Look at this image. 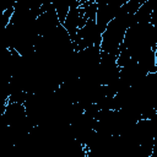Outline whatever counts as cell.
Segmentation results:
<instances>
[{
  "instance_id": "3",
  "label": "cell",
  "mask_w": 157,
  "mask_h": 157,
  "mask_svg": "<svg viewBox=\"0 0 157 157\" xmlns=\"http://www.w3.org/2000/svg\"><path fill=\"white\" fill-rule=\"evenodd\" d=\"M86 22H87V20L85 18L83 9L81 6H76V7L70 9L63 26L67 31V33L71 38V42H74L76 39V34H77L78 28H82L86 25Z\"/></svg>"
},
{
  "instance_id": "1",
  "label": "cell",
  "mask_w": 157,
  "mask_h": 157,
  "mask_svg": "<svg viewBox=\"0 0 157 157\" xmlns=\"http://www.w3.org/2000/svg\"><path fill=\"white\" fill-rule=\"evenodd\" d=\"M126 16H128V12L120 7L118 10L117 16L108 23L105 31L102 33L101 49L103 52H108L117 56L119 55L120 47L124 42L125 32L128 29V26L125 22Z\"/></svg>"
},
{
  "instance_id": "9",
  "label": "cell",
  "mask_w": 157,
  "mask_h": 157,
  "mask_svg": "<svg viewBox=\"0 0 157 157\" xmlns=\"http://www.w3.org/2000/svg\"><path fill=\"white\" fill-rule=\"evenodd\" d=\"M134 1H135V2H136V4H137V5L140 6V7H141V5H142L144 2H146L147 0H134Z\"/></svg>"
},
{
  "instance_id": "5",
  "label": "cell",
  "mask_w": 157,
  "mask_h": 157,
  "mask_svg": "<svg viewBox=\"0 0 157 157\" xmlns=\"http://www.w3.org/2000/svg\"><path fill=\"white\" fill-rule=\"evenodd\" d=\"M139 64L142 67H145L148 72H156V52H155V49L148 50L139 60Z\"/></svg>"
},
{
  "instance_id": "7",
  "label": "cell",
  "mask_w": 157,
  "mask_h": 157,
  "mask_svg": "<svg viewBox=\"0 0 157 157\" xmlns=\"http://www.w3.org/2000/svg\"><path fill=\"white\" fill-rule=\"evenodd\" d=\"M130 59H131V53H130V50H129V49L124 45V43H123L121 47H120V53H119V55H118L117 63H118V65L121 67V66H124Z\"/></svg>"
},
{
  "instance_id": "2",
  "label": "cell",
  "mask_w": 157,
  "mask_h": 157,
  "mask_svg": "<svg viewBox=\"0 0 157 157\" xmlns=\"http://www.w3.org/2000/svg\"><path fill=\"white\" fill-rule=\"evenodd\" d=\"M97 2V15L96 23L98 29L103 33L108 23L117 16L118 10L121 7L115 0H98Z\"/></svg>"
},
{
  "instance_id": "6",
  "label": "cell",
  "mask_w": 157,
  "mask_h": 157,
  "mask_svg": "<svg viewBox=\"0 0 157 157\" xmlns=\"http://www.w3.org/2000/svg\"><path fill=\"white\" fill-rule=\"evenodd\" d=\"M81 7L83 9V15L86 20H96V15H97V2L93 1H86L81 5Z\"/></svg>"
},
{
  "instance_id": "10",
  "label": "cell",
  "mask_w": 157,
  "mask_h": 157,
  "mask_svg": "<svg viewBox=\"0 0 157 157\" xmlns=\"http://www.w3.org/2000/svg\"><path fill=\"white\" fill-rule=\"evenodd\" d=\"M155 52H156V54H157V43H156V47H155Z\"/></svg>"
},
{
  "instance_id": "8",
  "label": "cell",
  "mask_w": 157,
  "mask_h": 157,
  "mask_svg": "<svg viewBox=\"0 0 157 157\" xmlns=\"http://www.w3.org/2000/svg\"><path fill=\"white\" fill-rule=\"evenodd\" d=\"M150 23L157 28V10L151 12V17H150Z\"/></svg>"
},
{
  "instance_id": "4",
  "label": "cell",
  "mask_w": 157,
  "mask_h": 157,
  "mask_svg": "<svg viewBox=\"0 0 157 157\" xmlns=\"http://www.w3.org/2000/svg\"><path fill=\"white\" fill-rule=\"evenodd\" d=\"M59 25H61L56 11L54 10V7L49 9L48 11L40 13L37 20H36V29L38 32L39 36L44 37L48 36L50 32H53Z\"/></svg>"
}]
</instances>
